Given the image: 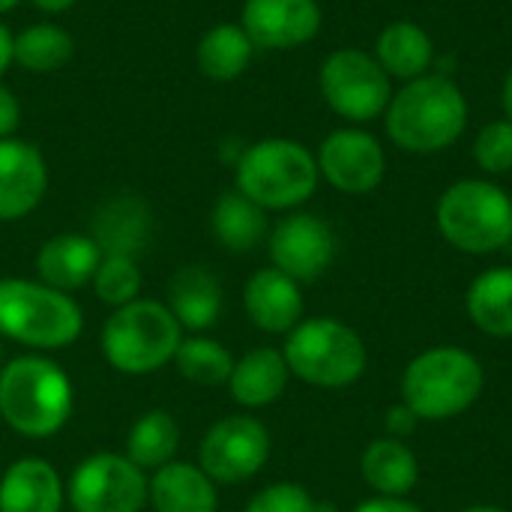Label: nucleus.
I'll return each instance as SVG.
<instances>
[{"label": "nucleus", "mask_w": 512, "mask_h": 512, "mask_svg": "<svg viewBox=\"0 0 512 512\" xmlns=\"http://www.w3.org/2000/svg\"><path fill=\"white\" fill-rule=\"evenodd\" d=\"M387 135L408 153H438L453 147L468 126V99L447 75H420L393 93L384 111Z\"/></svg>", "instance_id": "obj_1"}, {"label": "nucleus", "mask_w": 512, "mask_h": 512, "mask_svg": "<svg viewBox=\"0 0 512 512\" xmlns=\"http://www.w3.org/2000/svg\"><path fill=\"white\" fill-rule=\"evenodd\" d=\"M75 408L69 375L42 354H24L0 366V417L24 438L57 435Z\"/></svg>", "instance_id": "obj_2"}, {"label": "nucleus", "mask_w": 512, "mask_h": 512, "mask_svg": "<svg viewBox=\"0 0 512 512\" xmlns=\"http://www.w3.org/2000/svg\"><path fill=\"white\" fill-rule=\"evenodd\" d=\"M483 363L456 345H435L417 354L402 375V402L420 423H441L465 414L483 393Z\"/></svg>", "instance_id": "obj_3"}, {"label": "nucleus", "mask_w": 512, "mask_h": 512, "mask_svg": "<svg viewBox=\"0 0 512 512\" xmlns=\"http://www.w3.org/2000/svg\"><path fill=\"white\" fill-rule=\"evenodd\" d=\"M81 330L84 315L72 294L33 279H0V336L33 351H60L72 345Z\"/></svg>", "instance_id": "obj_4"}, {"label": "nucleus", "mask_w": 512, "mask_h": 512, "mask_svg": "<svg viewBox=\"0 0 512 512\" xmlns=\"http://www.w3.org/2000/svg\"><path fill=\"white\" fill-rule=\"evenodd\" d=\"M183 327L159 300H132L111 312L102 327V354L123 375H153L174 363Z\"/></svg>", "instance_id": "obj_5"}, {"label": "nucleus", "mask_w": 512, "mask_h": 512, "mask_svg": "<svg viewBox=\"0 0 512 512\" xmlns=\"http://www.w3.org/2000/svg\"><path fill=\"white\" fill-rule=\"evenodd\" d=\"M318 159L291 138H264L237 159V189L264 210H294L318 189Z\"/></svg>", "instance_id": "obj_6"}, {"label": "nucleus", "mask_w": 512, "mask_h": 512, "mask_svg": "<svg viewBox=\"0 0 512 512\" xmlns=\"http://www.w3.org/2000/svg\"><path fill=\"white\" fill-rule=\"evenodd\" d=\"M291 375L321 390H342L363 378L369 351L354 327L339 318L300 321L282 348Z\"/></svg>", "instance_id": "obj_7"}, {"label": "nucleus", "mask_w": 512, "mask_h": 512, "mask_svg": "<svg viewBox=\"0 0 512 512\" xmlns=\"http://www.w3.org/2000/svg\"><path fill=\"white\" fill-rule=\"evenodd\" d=\"M438 231L468 255H492L512 243V198L492 180H459L438 198Z\"/></svg>", "instance_id": "obj_8"}, {"label": "nucleus", "mask_w": 512, "mask_h": 512, "mask_svg": "<svg viewBox=\"0 0 512 512\" xmlns=\"http://www.w3.org/2000/svg\"><path fill=\"white\" fill-rule=\"evenodd\" d=\"M321 96L348 123H369L381 117L393 99V78L381 63L360 48L333 51L318 72Z\"/></svg>", "instance_id": "obj_9"}, {"label": "nucleus", "mask_w": 512, "mask_h": 512, "mask_svg": "<svg viewBox=\"0 0 512 512\" xmlns=\"http://www.w3.org/2000/svg\"><path fill=\"white\" fill-rule=\"evenodd\" d=\"M147 495V474L120 453L87 456L66 483L72 512H141Z\"/></svg>", "instance_id": "obj_10"}, {"label": "nucleus", "mask_w": 512, "mask_h": 512, "mask_svg": "<svg viewBox=\"0 0 512 512\" xmlns=\"http://www.w3.org/2000/svg\"><path fill=\"white\" fill-rule=\"evenodd\" d=\"M267 459H270V432L261 420L249 414H237L213 423L198 453V465L216 486L219 483L234 486L252 480L255 474H261Z\"/></svg>", "instance_id": "obj_11"}, {"label": "nucleus", "mask_w": 512, "mask_h": 512, "mask_svg": "<svg viewBox=\"0 0 512 512\" xmlns=\"http://www.w3.org/2000/svg\"><path fill=\"white\" fill-rule=\"evenodd\" d=\"M318 171L321 177L345 192V195H366L381 186L387 171V153L381 141L366 129H336L318 147Z\"/></svg>", "instance_id": "obj_12"}, {"label": "nucleus", "mask_w": 512, "mask_h": 512, "mask_svg": "<svg viewBox=\"0 0 512 512\" xmlns=\"http://www.w3.org/2000/svg\"><path fill=\"white\" fill-rule=\"evenodd\" d=\"M270 258L294 282H315L336 258V234L321 216L291 213L270 234Z\"/></svg>", "instance_id": "obj_13"}, {"label": "nucleus", "mask_w": 512, "mask_h": 512, "mask_svg": "<svg viewBox=\"0 0 512 512\" xmlns=\"http://www.w3.org/2000/svg\"><path fill=\"white\" fill-rule=\"evenodd\" d=\"M240 27L255 48L291 51L318 36L321 6L318 0H246Z\"/></svg>", "instance_id": "obj_14"}, {"label": "nucleus", "mask_w": 512, "mask_h": 512, "mask_svg": "<svg viewBox=\"0 0 512 512\" xmlns=\"http://www.w3.org/2000/svg\"><path fill=\"white\" fill-rule=\"evenodd\" d=\"M48 189V165L42 153L18 138L0 141V222L24 219L39 207Z\"/></svg>", "instance_id": "obj_15"}, {"label": "nucleus", "mask_w": 512, "mask_h": 512, "mask_svg": "<svg viewBox=\"0 0 512 512\" xmlns=\"http://www.w3.org/2000/svg\"><path fill=\"white\" fill-rule=\"evenodd\" d=\"M243 306L249 321L273 336H288L303 321V291L300 282L276 267H264L249 276L243 288Z\"/></svg>", "instance_id": "obj_16"}, {"label": "nucleus", "mask_w": 512, "mask_h": 512, "mask_svg": "<svg viewBox=\"0 0 512 512\" xmlns=\"http://www.w3.org/2000/svg\"><path fill=\"white\" fill-rule=\"evenodd\" d=\"M153 234V219L138 195H114L99 204L90 222V237L102 255L138 258Z\"/></svg>", "instance_id": "obj_17"}, {"label": "nucleus", "mask_w": 512, "mask_h": 512, "mask_svg": "<svg viewBox=\"0 0 512 512\" xmlns=\"http://www.w3.org/2000/svg\"><path fill=\"white\" fill-rule=\"evenodd\" d=\"M63 504L66 486L45 459L24 456L0 477V512H63Z\"/></svg>", "instance_id": "obj_18"}, {"label": "nucleus", "mask_w": 512, "mask_h": 512, "mask_svg": "<svg viewBox=\"0 0 512 512\" xmlns=\"http://www.w3.org/2000/svg\"><path fill=\"white\" fill-rule=\"evenodd\" d=\"M99 261H102V252L90 234H57L39 246L36 273H39V282L63 294H72L93 282Z\"/></svg>", "instance_id": "obj_19"}, {"label": "nucleus", "mask_w": 512, "mask_h": 512, "mask_svg": "<svg viewBox=\"0 0 512 512\" xmlns=\"http://www.w3.org/2000/svg\"><path fill=\"white\" fill-rule=\"evenodd\" d=\"M288 378H291V369H288L282 351L252 348L240 360H234L228 390L240 408L255 411V408H267V405L279 402L288 387Z\"/></svg>", "instance_id": "obj_20"}, {"label": "nucleus", "mask_w": 512, "mask_h": 512, "mask_svg": "<svg viewBox=\"0 0 512 512\" xmlns=\"http://www.w3.org/2000/svg\"><path fill=\"white\" fill-rule=\"evenodd\" d=\"M147 501L156 512H216L219 492L201 465L174 459L153 471Z\"/></svg>", "instance_id": "obj_21"}, {"label": "nucleus", "mask_w": 512, "mask_h": 512, "mask_svg": "<svg viewBox=\"0 0 512 512\" xmlns=\"http://www.w3.org/2000/svg\"><path fill=\"white\" fill-rule=\"evenodd\" d=\"M171 315L180 321L183 330L204 333L210 330L222 315V285L207 267H183L174 273L168 285V303Z\"/></svg>", "instance_id": "obj_22"}, {"label": "nucleus", "mask_w": 512, "mask_h": 512, "mask_svg": "<svg viewBox=\"0 0 512 512\" xmlns=\"http://www.w3.org/2000/svg\"><path fill=\"white\" fill-rule=\"evenodd\" d=\"M360 474L366 486L381 498H408L420 483L417 453L399 438H378L360 456Z\"/></svg>", "instance_id": "obj_23"}, {"label": "nucleus", "mask_w": 512, "mask_h": 512, "mask_svg": "<svg viewBox=\"0 0 512 512\" xmlns=\"http://www.w3.org/2000/svg\"><path fill=\"white\" fill-rule=\"evenodd\" d=\"M375 60L396 81H414L429 72L435 60L432 36L414 21H393L375 42Z\"/></svg>", "instance_id": "obj_24"}, {"label": "nucleus", "mask_w": 512, "mask_h": 512, "mask_svg": "<svg viewBox=\"0 0 512 512\" xmlns=\"http://www.w3.org/2000/svg\"><path fill=\"white\" fill-rule=\"evenodd\" d=\"M474 327L495 339H512V267H492L480 273L465 297Z\"/></svg>", "instance_id": "obj_25"}, {"label": "nucleus", "mask_w": 512, "mask_h": 512, "mask_svg": "<svg viewBox=\"0 0 512 512\" xmlns=\"http://www.w3.org/2000/svg\"><path fill=\"white\" fill-rule=\"evenodd\" d=\"M216 240L231 252H249L267 237V210L246 198L240 189L219 195L210 213Z\"/></svg>", "instance_id": "obj_26"}, {"label": "nucleus", "mask_w": 512, "mask_h": 512, "mask_svg": "<svg viewBox=\"0 0 512 512\" xmlns=\"http://www.w3.org/2000/svg\"><path fill=\"white\" fill-rule=\"evenodd\" d=\"M252 54L255 45L240 24H216L201 36L195 60L210 81H234L249 69Z\"/></svg>", "instance_id": "obj_27"}, {"label": "nucleus", "mask_w": 512, "mask_h": 512, "mask_svg": "<svg viewBox=\"0 0 512 512\" xmlns=\"http://www.w3.org/2000/svg\"><path fill=\"white\" fill-rule=\"evenodd\" d=\"M177 450H180V426L168 411H147L132 423L126 438V459L138 465L144 474L174 462Z\"/></svg>", "instance_id": "obj_28"}, {"label": "nucleus", "mask_w": 512, "mask_h": 512, "mask_svg": "<svg viewBox=\"0 0 512 512\" xmlns=\"http://www.w3.org/2000/svg\"><path fill=\"white\" fill-rule=\"evenodd\" d=\"M72 54H75L72 36L63 27L48 24V21L21 30L12 42V63L24 66L27 72H36V75L63 69L72 60Z\"/></svg>", "instance_id": "obj_29"}, {"label": "nucleus", "mask_w": 512, "mask_h": 512, "mask_svg": "<svg viewBox=\"0 0 512 512\" xmlns=\"http://www.w3.org/2000/svg\"><path fill=\"white\" fill-rule=\"evenodd\" d=\"M174 366L186 381H192L198 387H219V384H228L231 369H234V357L216 339L189 336L180 342V348L174 354Z\"/></svg>", "instance_id": "obj_30"}, {"label": "nucleus", "mask_w": 512, "mask_h": 512, "mask_svg": "<svg viewBox=\"0 0 512 512\" xmlns=\"http://www.w3.org/2000/svg\"><path fill=\"white\" fill-rule=\"evenodd\" d=\"M96 288V297L114 309L138 300L141 294V267L138 258H123V255H102L96 276L90 282Z\"/></svg>", "instance_id": "obj_31"}, {"label": "nucleus", "mask_w": 512, "mask_h": 512, "mask_svg": "<svg viewBox=\"0 0 512 512\" xmlns=\"http://www.w3.org/2000/svg\"><path fill=\"white\" fill-rule=\"evenodd\" d=\"M474 162L486 174H510L512 171V123L492 120L480 129L474 141Z\"/></svg>", "instance_id": "obj_32"}, {"label": "nucleus", "mask_w": 512, "mask_h": 512, "mask_svg": "<svg viewBox=\"0 0 512 512\" xmlns=\"http://www.w3.org/2000/svg\"><path fill=\"white\" fill-rule=\"evenodd\" d=\"M243 512H318V501L300 483H273L261 489Z\"/></svg>", "instance_id": "obj_33"}, {"label": "nucleus", "mask_w": 512, "mask_h": 512, "mask_svg": "<svg viewBox=\"0 0 512 512\" xmlns=\"http://www.w3.org/2000/svg\"><path fill=\"white\" fill-rule=\"evenodd\" d=\"M384 426H387V435L390 438H399V441H405V438H411L414 432H417V426H420V417L405 405V402H399V405H393L390 411H387V420H384Z\"/></svg>", "instance_id": "obj_34"}, {"label": "nucleus", "mask_w": 512, "mask_h": 512, "mask_svg": "<svg viewBox=\"0 0 512 512\" xmlns=\"http://www.w3.org/2000/svg\"><path fill=\"white\" fill-rule=\"evenodd\" d=\"M18 123H21V102L6 84H0V141L12 138Z\"/></svg>", "instance_id": "obj_35"}, {"label": "nucleus", "mask_w": 512, "mask_h": 512, "mask_svg": "<svg viewBox=\"0 0 512 512\" xmlns=\"http://www.w3.org/2000/svg\"><path fill=\"white\" fill-rule=\"evenodd\" d=\"M354 512H423V507L411 504L408 498H369Z\"/></svg>", "instance_id": "obj_36"}, {"label": "nucleus", "mask_w": 512, "mask_h": 512, "mask_svg": "<svg viewBox=\"0 0 512 512\" xmlns=\"http://www.w3.org/2000/svg\"><path fill=\"white\" fill-rule=\"evenodd\" d=\"M12 42H15V36L9 33V27L0 21V75L9 69V63H12Z\"/></svg>", "instance_id": "obj_37"}, {"label": "nucleus", "mask_w": 512, "mask_h": 512, "mask_svg": "<svg viewBox=\"0 0 512 512\" xmlns=\"http://www.w3.org/2000/svg\"><path fill=\"white\" fill-rule=\"evenodd\" d=\"M30 3L42 12H66L75 0H30Z\"/></svg>", "instance_id": "obj_38"}, {"label": "nucleus", "mask_w": 512, "mask_h": 512, "mask_svg": "<svg viewBox=\"0 0 512 512\" xmlns=\"http://www.w3.org/2000/svg\"><path fill=\"white\" fill-rule=\"evenodd\" d=\"M501 102H504V114H507V120H510V123H512V69H510V72H507V78H504Z\"/></svg>", "instance_id": "obj_39"}, {"label": "nucleus", "mask_w": 512, "mask_h": 512, "mask_svg": "<svg viewBox=\"0 0 512 512\" xmlns=\"http://www.w3.org/2000/svg\"><path fill=\"white\" fill-rule=\"evenodd\" d=\"M462 512H507L504 507H492V504H477V507H468Z\"/></svg>", "instance_id": "obj_40"}, {"label": "nucleus", "mask_w": 512, "mask_h": 512, "mask_svg": "<svg viewBox=\"0 0 512 512\" xmlns=\"http://www.w3.org/2000/svg\"><path fill=\"white\" fill-rule=\"evenodd\" d=\"M12 6H18V0H0V15H3V12H9Z\"/></svg>", "instance_id": "obj_41"}]
</instances>
